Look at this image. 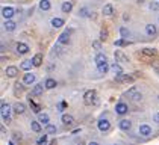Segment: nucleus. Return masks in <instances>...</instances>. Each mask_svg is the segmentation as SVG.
<instances>
[{
	"mask_svg": "<svg viewBox=\"0 0 159 145\" xmlns=\"http://www.w3.org/2000/svg\"><path fill=\"white\" fill-rule=\"evenodd\" d=\"M11 110H14V109H11L8 103H2V120L6 124L11 122Z\"/></svg>",
	"mask_w": 159,
	"mask_h": 145,
	"instance_id": "nucleus-1",
	"label": "nucleus"
},
{
	"mask_svg": "<svg viewBox=\"0 0 159 145\" xmlns=\"http://www.w3.org/2000/svg\"><path fill=\"white\" fill-rule=\"evenodd\" d=\"M83 103L87 106H91L92 103H96V91L94 89H89L83 94Z\"/></svg>",
	"mask_w": 159,
	"mask_h": 145,
	"instance_id": "nucleus-2",
	"label": "nucleus"
},
{
	"mask_svg": "<svg viewBox=\"0 0 159 145\" xmlns=\"http://www.w3.org/2000/svg\"><path fill=\"white\" fill-rule=\"evenodd\" d=\"M126 95H127V97L130 98V100H134V101H140L141 98H142V94H141L140 91H136V88H135V86H132L127 92H126Z\"/></svg>",
	"mask_w": 159,
	"mask_h": 145,
	"instance_id": "nucleus-3",
	"label": "nucleus"
},
{
	"mask_svg": "<svg viewBox=\"0 0 159 145\" xmlns=\"http://www.w3.org/2000/svg\"><path fill=\"white\" fill-rule=\"evenodd\" d=\"M129 112V106L126 103H117V106H115V114L117 115H126Z\"/></svg>",
	"mask_w": 159,
	"mask_h": 145,
	"instance_id": "nucleus-4",
	"label": "nucleus"
},
{
	"mask_svg": "<svg viewBox=\"0 0 159 145\" xmlns=\"http://www.w3.org/2000/svg\"><path fill=\"white\" fill-rule=\"evenodd\" d=\"M70 34H71V30H65L64 34H61L58 38V42L62 44V45H67L70 42Z\"/></svg>",
	"mask_w": 159,
	"mask_h": 145,
	"instance_id": "nucleus-5",
	"label": "nucleus"
},
{
	"mask_svg": "<svg viewBox=\"0 0 159 145\" xmlns=\"http://www.w3.org/2000/svg\"><path fill=\"white\" fill-rule=\"evenodd\" d=\"M14 14H15V9L11 8V6H5V8L2 9V15L6 20H11L12 17H14Z\"/></svg>",
	"mask_w": 159,
	"mask_h": 145,
	"instance_id": "nucleus-6",
	"label": "nucleus"
},
{
	"mask_svg": "<svg viewBox=\"0 0 159 145\" xmlns=\"http://www.w3.org/2000/svg\"><path fill=\"white\" fill-rule=\"evenodd\" d=\"M118 127H120V130H123V131H129L132 129V121L123 118V120L118 121Z\"/></svg>",
	"mask_w": 159,
	"mask_h": 145,
	"instance_id": "nucleus-7",
	"label": "nucleus"
},
{
	"mask_svg": "<svg viewBox=\"0 0 159 145\" xmlns=\"http://www.w3.org/2000/svg\"><path fill=\"white\" fill-rule=\"evenodd\" d=\"M97 127H98V130H100V131H108L111 129V122L108 120H103V118H102V120H98Z\"/></svg>",
	"mask_w": 159,
	"mask_h": 145,
	"instance_id": "nucleus-8",
	"label": "nucleus"
},
{
	"mask_svg": "<svg viewBox=\"0 0 159 145\" xmlns=\"http://www.w3.org/2000/svg\"><path fill=\"white\" fill-rule=\"evenodd\" d=\"M44 83H36L34 88H32V92H30V95L32 97H36V95H41L43 94V91H44Z\"/></svg>",
	"mask_w": 159,
	"mask_h": 145,
	"instance_id": "nucleus-9",
	"label": "nucleus"
},
{
	"mask_svg": "<svg viewBox=\"0 0 159 145\" xmlns=\"http://www.w3.org/2000/svg\"><path fill=\"white\" fill-rule=\"evenodd\" d=\"M138 131H140V135H141V136L147 137V136H150V135H151V127H150V126H147V124H141L140 129H138Z\"/></svg>",
	"mask_w": 159,
	"mask_h": 145,
	"instance_id": "nucleus-10",
	"label": "nucleus"
},
{
	"mask_svg": "<svg viewBox=\"0 0 159 145\" xmlns=\"http://www.w3.org/2000/svg\"><path fill=\"white\" fill-rule=\"evenodd\" d=\"M114 57H115L117 62H123V64H127L129 62V57L126 56L123 51H120V50H117L115 53H114Z\"/></svg>",
	"mask_w": 159,
	"mask_h": 145,
	"instance_id": "nucleus-11",
	"label": "nucleus"
},
{
	"mask_svg": "<svg viewBox=\"0 0 159 145\" xmlns=\"http://www.w3.org/2000/svg\"><path fill=\"white\" fill-rule=\"evenodd\" d=\"M3 29L6 32H14L17 29V23L12 21V20H6V21L3 23Z\"/></svg>",
	"mask_w": 159,
	"mask_h": 145,
	"instance_id": "nucleus-12",
	"label": "nucleus"
},
{
	"mask_svg": "<svg viewBox=\"0 0 159 145\" xmlns=\"http://www.w3.org/2000/svg\"><path fill=\"white\" fill-rule=\"evenodd\" d=\"M17 53H18V55L29 53V45L24 44V42H18V44H17Z\"/></svg>",
	"mask_w": 159,
	"mask_h": 145,
	"instance_id": "nucleus-13",
	"label": "nucleus"
},
{
	"mask_svg": "<svg viewBox=\"0 0 159 145\" xmlns=\"http://www.w3.org/2000/svg\"><path fill=\"white\" fill-rule=\"evenodd\" d=\"M102 14L106 15V17H111L112 14H114V6H112L111 3H106L103 6V9H102Z\"/></svg>",
	"mask_w": 159,
	"mask_h": 145,
	"instance_id": "nucleus-14",
	"label": "nucleus"
},
{
	"mask_svg": "<svg viewBox=\"0 0 159 145\" xmlns=\"http://www.w3.org/2000/svg\"><path fill=\"white\" fill-rule=\"evenodd\" d=\"M5 74L8 76V77H17V74H18V68L14 67V65H11V67H8V68L5 70Z\"/></svg>",
	"mask_w": 159,
	"mask_h": 145,
	"instance_id": "nucleus-15",
	"label": "nucleus"
},
{
	"mask_svg": "<svg viewBox=\"0 0 159 145\" xmlns=\"http://www.w3.org/2000/svg\"><path fill=\"white\" fill-rule=\"evenodd\" d=\"M61 121H62V124L64 126H73L74 124V118H73V115H62V118H61Z\"/></svg>",
	"mask_w": 159,
	"mask_h": 145,
	"instance_id": "nucleus-16",
	"label": "nucleus"
},
{
	"mask_svg": "<svg viewBox=\"0 0 159 145\" xmlns=\"http://www.w3.org/2000/svg\"><path fill=\"white\" fill-rule=\"evenodd\" d=\"M115 80L117 82H124V83H132L134 82V77L126 76V74H120V76H115Z\"/></svg>",
	"mask_w": 159,
	"mask_h": 145,
	"instance_id": "nucleus-17",
	"label": "nucleus"
},
{
	"mask_svg": "<svg viewBox=\"0 0 159 145\" xmlns=\"http://www.w3.org/2000/svg\"><path fill=\"white\" fill-rule=\"evenodd\" d=\"M156 32H158V29H156V26L155 24H145V34H147L149 36H155L156 35Z\"/></svg>",
	"mask_w": 159,
	"mask_h": 145,
	"instance_id": "nucleus-18",
	"label": "nucleus"
},
{
	"mask_svg": "<svg viewBox=\"0 0 159 145\" xmlns=\"http://www.w3.org/2000/svg\"><path fill=\"white\" fill-rule=\"evenodd\" d=\"M23 82L26 85H32L35 82V74H34V72H26L24 77H23Z\"/></svg>",
	"mask_w": 159,
	"mask_h": 145,
	"instance_id": "nucleus-19",
	"label": "nucleus"
},
{
	"mask_svg": "<svg viewBox=\"0 0 159 145\" xmlns=\"http://www.w3.org/2000/svg\"><path fill=\"white\" fill-rule=\"evenodd\" d=\"M14 112H15L17 115H23L24 112H26V106H24L23 103H15L14 104Z\"/></svg>",
	"mask_w": 159,
	"mask_h": 145,
	"instance_id": "nucleus-20",
	"label": "nucleus"
},
{
	"mask_svg": "<svg viewBox=\"0 0 159 145\" xmlns=\"http://www.w3.org/2000/svg\"><path fill=\"white\" fill-rule=\"evenodd\" d=\"M38 121L43 126H47V124H50V116L47 114H38Z\"/></svg>",
	"mask_w": 159,
	"mask_h": 145,
	"instance_id": "nucleus-21",
	"label": "nucleus"
},
{
	"mask_svg": "<svg viewBox=\"0 0 159 145\" xmlns=\"http://www.w3.org/2000/svg\"><path fill=\"white\" fill-rule=\"evenodd\" d=\"M32 67H34V62H32V59H28V61H23L21 65H20V68L24 70V71H30Z\"/></svg>",
	"mask_w": 159,
	"mask_h": 145,
	"instance_id": "nucleus-22",
	"label": "nucleus"
},
{
	"mask_svg": "<svg viewBox=\"0 0 159 145\" xmlns=\"http://www.w3.org/2000/svg\"><path fill=\"white\" fill-rule=\"evenodd\" d=\"M61 9H62L64 14H68V12H71V11H73V3L70 2V0H67V2H64V3H62Z\"/></svg>",
	"mask_w": 159,
	"mask_h": 145,
	"instance_id": "nucleus-23",
	"label": "nucleus"
},
{
	"mask_svg": "<svg viewBox=\"0 0 159 145\" xmlns=\"http://www.w3.org/2000/svg\"><path fill=\"white\" fill-rule=\"evenodd\" d=\"M94 61H96V65H100V64L108 62V57H106V55H103V53H97L96 57H94Z\"/></svg>",
	"mask_w": 159,
	"mask_h": 145,
	"instance_id": "nucleus-24",
	"label": "nucleus"
},
{
	"mask_svg": "<svg viewBox=\"0 0 159 145\" xmlns=\"http://www.w3.org/2000/svg\"><path fill=\"white\" fill-rule=\"evenodd\" d=\"M32 62H34V67H41V64H43V55L41 53H36L34 57H32Z\"/></svg>",
	"mask_w": 159,
	"mask_h": 145,
	"instance_id": "nucleus-25",
	"label": "nucleus"
},
{
	"mask_svg": "<svg viewBox=\"0 0 159 145\" xmlns=\"http://www.w3.org/2000/svg\"><path fill=\"white\" fill-rule=\"evenodd\" d=\"M30 129L34 130L35 133H41V130H43L41 122H39V121H30Z\"/></svg>",
	"mask_w": 159,
	"mask_h": 145,
	"instance_id": "nucleus-26",
	"label": "nucleus"
},
{
	"mask_svg": "<svg viewBox=\"0 0 159 145\" xmlns=\"http://www.w3.org/2000/svg\"><path fill=\"white\" fill-rule=\"evenodd\" d=\"M79 15H81V17H83V18H88V17H92L94 14H91V12H89V9L87 8V6H83V8H81V9H79Z\"/></svg>",
	"mask_w": 159,
	"mask_h": 145,
	"instance_id": "nucleus-27",
	"label": "nucleus"
},
{
	"mask_svg": "<svg viewBox=\"0 0 159 145\" xmlns=\"http://www.w3.org/2000/svg\"><path fill=\"white\" fill-rule=\"evenodd\" d=\"M50 8H52L50 0H41V2H39V9L41 11H49Z\"/></svg>",
	"mask_w": 159,
	"mask_h": 145,
	"instance_id": "nucleus-28",
	"label": "nucleus"
},
{
	"mask_svg": "<svg viewBox=\"0 0 159 145\" xmlns=\"http://www.w3.org/2000/svg\"><path fill=\"white\" fill-rule=\"evenodd\" d=\"M56 80L55 79H47V80L44 82V86H45V89H53V88H56Z\"/></svg>",
	"mask_w": 159,
	"mask_h": 145,
	"instance_id": "nucleus-29",
	"label": "nucleus"
},
{
	"mask_svg": "<svg viewBox=\"0 0 159 145\" xmlns=\"http://www.w3.org/2000/svg\"><path fill=\"white\" fill-rule=\"evenodd\" d=\"M111 70L115 72V76H120V74H123V68L120 67V65H118V62H114L111 65Z\"/></svg>",
	"mask_w": 159,
	"mask_h": 145,
	"instance_id": "nucleus-30",
	"label": "nucleus"
},
{
	"mask_svg": "<svg viewBox=\"0 0 159 145\" xmlns=\"http://www.w3.org/2000/svg\"><path fill=\"white\" fill-rule=\"evenodd\" d=\"M108 70H109V65H108V62L97 65V71L100 72V74H106V72H108Z\"/></svg>",
	"mask_w": 159,
	"mask_h": 145,
	"instance_id": "nucleus-31",
	"label": "nucleus"
},
{
	"mask_svg": "<svg viewBox=\"0 0 159 145\" xmlns=\"http://www.w3.org/2000/svg\"><path fill=\"white\" fill-rule=\"evenodd\" d=\"M29 104H30V107H32V110H34L35 114H41V106H38V104L34 103V100H32V95L29 97Z\"/></svg>",
	"mask_w": 159,
	"mask_h": 145,
	"instance_id": "nucleus-32",
	"label": "nucleus"
},
{
	"mask_svg": "<svg viewBox=\"0 0 159 145\" xmlns=\"http://www.w3.org/2000/svg\"><path fill=\"white\" fill-rule=\"evenodd\" d=\"M52 26H53L55 29L62 27V26H64V20H62V18H53V20H52Z\"/></svg>",
	"mask_w": 159,
	"mask_h": 145,
	"instance_id": "nucleus-33",
	"label": "nucleus"
},
{
	"mask_svg": "<svg viewBox=\"0 0 159 145\" xmlns=\"http://www.w3.org/2000/svg\"><path fill=\"white\" fill-rule=\"evenodd\" d=\"M58 131V129H56V126H53V124H47L45 126V133L47 135H53V133H56Z\"/></svg>",
	"mask_w": 159,
	"mask_h": 145,
	"instance_id": "nucleus-34",
	"label": "nucleus"
},
{
	"mask_svg": "<svg viewBox=\"0 0 159 145\" xmlns=\"http://www.w3.org/2000/svg\"><path fill=\"white\" fill-rule=\"evenodd\" d=\"M141 53L145 55V56H155V55H156V50H155V49H149V47H147V49H142V50H141Z\"/></svg>",
	"mask_w": 159,
	"mask_h": 145,
	"instance_id": "nucleus-35",
	"label": "nucleus"
},
{
	"mask_svg": "<svg viewBox=\"0 0 159 145\" xmlns=\"http://www.w3.org/2000/svg\"><path fill=\"white\" fill-rule=\"evenodd\" d=\"M120 35H121V38H129L130 36V30L127 27H120Z\"/></svg>",
	"mask_w": 159,
	"mask_h": 145,
	"instance_id": "nucleus-36",
	"label": "nucleus"
},
{
	"mask_svg": "<svg viewBox=\"0 0 159 145\" xmlns=\"http://www.w3.org/2000/svg\"><path fill=\"white\" fill-rule=\"evenodd\" d=\"M36 145H47V135L39 136V139L36 141Z\"/></svg>",
	"mask_w": 159,
	"mask_h": 145,
	"instance_id": "nucleus-37",
	"label": "nucleus"
},
{
	"mask_svg": "<svg viewBox=\"0 0 159 145\" xmlns=\"http://www.w3.org/2000/svg\"><path fill=\"white\" fill-rule=\"evenodd\" d=\"M114 44H115V47H124V45H127L129 42H127V41H124V39L121 38V39H117Z\"/></svg>",
	"mask_w": 159,
	"mask_h": 145,
	"instance_id": "nucleus-38",
	"label": "nucleus"
},
{
	"mask_svg": "<svg viewBox=\"0 0 159 145\" xmlns=\"http://www.w3.org/2000/svg\"><path fill=\"white\" fill-rule=\"evenodd\" d=\"M92 49L98 51V50L102 49V42H100V41H92Z\"/></svg>",
	"mask_w": 159,
	"mask_h": 145,
	"instance_id": "nucleus-39",
	"label": "nucleus"
},
{
	"mask_svg": "<svg viewBox=\"0 0 159 145\" xmlns=\"http://www.w3.org/2000/svg\"><path fill=\"white\" fill-rule=\"evenodd\" d=\"M106 38H108V32L105 29H102L100 30V41H106Z\"/></svg>",
	"mask_w": 159,
	"mask_h": 145,
	"instance_id": "nucleus-40",
	"label": "nucleus"
},
{
	"mask_svg": "<svg viewBox=\"0 0 159 145\" xmlns=\"http://www.w3.org/2000/svg\"><path fill=\"white\" fill-rule=\"evenodd\" d=\"M149 6H150L151 11H159V3H158V2H151Z\"/></svg>",
	"mask_w": 159,
	"mask_h": 145,
	"instance_id": "nucleus-41",
	"label": "nucleus"
},
{
	"mask_svg": "<svg viewBox=\"0 0 159 145\" xmlns=\"http://www.w3.org/2000/svg\"><path fill=\"white\" fill-rule=\"evenodd\" d=\"M153 121H156V122L159 124V112H156V114L153 115Z\"/></svg>",
	"mask_w": 159,
	"mask_h": 145,
	"instance_id": "nucleus-42",
	"label": "nucleus"
},
{
	"mask_svg": "<svg viewBox=\"0 0 159 145\" xmlns=\"http://www.w3.org/2000/svg\"><path fill=\"white\" fill-rule=\"evenodd\" d=\"M58 107H59L58 110H61V112H62V110H64V107H65V103H64V101H62V103H59V106H58Z\"/></svg>",
	"mask_w": 159,
	"mask_h": 145,
	"instance_id": "nucleus-43",
	"label": "nucleus"
},
{
	"mask_svg": "<svg viewBox=\"0 0 159 145\" xmlns=\"http://www.w3.org/2000/svg\"><path fill=\"white\" fill-rule=\"evenodd\" d=\"M123 20H124V21H127V20H130V17H129L127 14H124V15H123Z\"/></svg>",
	"mask_w": 159,
	"mask_h": 145,
	"instance_id": "nucleus-44",
	"label": "nucleus"
},
{
	"mask_svg": "<svg viewBox=\"0 0 159 145\" xmlns=\"http://www.w3.org/2000/svg\"><path fill=\"white\" fill-rule=\"evenodd\" d=\"M14 137H15V139L18 141V139H21V135H18V133H15V135H14Z\"/></svg>",
	"mask_w": 159,
	"mask_h": 145,
	"instance_id": "nucleus-45",
	"label": "nucleus"
},
{
	"mask_svg": "<svg viewBox=\"0 0 159 145\" xmlns=\"http://www.w3.org/2000/svg\"><path fill=\"white\" fill-rule=\"evenodd\" d=\"M88 145H98V142H96V141H91V142H88Z\"/></svg>",
	"mask_w": 159,
	"mask_h": 145,
	"instance_id": "nucleus-46",
	"label": "nucleus"
},
{
	"mask_svg": "<svg viewBox=\"0 0 159 145\" xmlns=\"http://www.w3.org/2000/svg\"><path fill=\"white\" fill-rule=\"evenodd\" d=\"M50 145H58V144H56V141H52V144H50Z\"/></svg>",
	"mask_w": 159,
	"mask_h": 145,
	"instance_id": "nucleus-47",
	"label": "nucleus"
},
{
	"mask_svg": "<svg viewBox=\"0 0 159 145\" xmlns=\"http://www.w3.org/2000/svg\"><path fill=\"white\" fill-rule=\"evenodd\" d=\"M8 145H15V144H14V142H9V144H8Z\"/></svg>",
	"mask_w": 159,
	"mask_h": 145,
	"instance_id": "nucleus-48",
	"label": "nucleus"
},
{
	"mask_svg": "<svg viewBox=\"0 0 159 145\" xmlns=\"http://www.w3.org/2000/svg\"><path fill=\"white\" fill-rule=\"evenodd\" d=\"M77 145H85V144H83V142H79V144H77Z\"/></svg>",
	"mask_w": 159,
	"mask_h": 145,
	"instance_id": "nucleus-49",
	"label": "nucleus"
},
{
	"mask_svg": "<svg viewBox=\"0 0 159 145\" xmlns=\"http://www.w3.org/2000/svg\"><path fill=\"white\" fill-rule=\"evenodd\" d=\"M112 145H118V144H112Z\"/></svg>",
	"mask_w": 159,
	"mask_h": 145,
	"instance_id": "nucleus-50",
	"label": "nucleus"
}]
</instances>
